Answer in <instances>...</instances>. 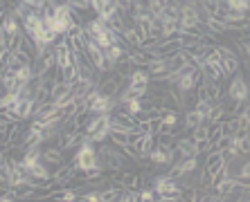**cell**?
<instances>
[{
	"mask_svg": "<svg viewBox=\"0 0 250 202\" xmlns=\"http://www.w3.org/2000/svg\"><path fill=\"white\" fill-rule=\"evenodd\" d=\"M75 168L79 173H90V171H97L102 168V162H99V153L93 146V142L88 137H83L79 150L75 153ZM104 171V168H102Z\"/></svg>",
	"mask_w": 250,
	"mask_h": 202,
	"instance_id": "obj_1",
	"label": "cell"
},
{
	"mask_svg": "<svg viewBox=\"0 0 250 202\" xmlns=\"http://www.w3.org/2000/svg\"><path fill=\"white\" fill-rule=\"evenodd\" d=\"M226 97L228 99H234V101H248V97H250V86L246 83V79H244V74H234L232 76V81H230V86L226 88Z\"/></svg>",
	"mask_w": 250,
	"mask_h": 202,
	"instance_id": "obj_2",
	"label": "cell"
},
{
	"mask_svg": "<svg viewBox=\"0 0 250 202\" xmlns=\"http://www.w3.org/2000/svg\"><path fill=\"white\" fill-rule=\"evenodd\" d=\"M153 191H156V196H167V193H183V186L176 184L174 178L171 175H158L153 178Z\"/></svg>",
	"mask_w": 250,
	"mask_h": 202,
	"instance_id": "obj_3",
	"label": "cell"
},
{
	"mask_svg": "<svg viewBox=\"0 0 250 202\" xmlns=\"http://www.w3.org/2000/svg\"><path fill=\"white\" fill-rule=\"evenodd\" d=\"M228 162H226V157H223V153L221 150H214V153H208V160H205V168H208L209 173L214 175V173H219L223 166H226Z\"/></svg>",
	"mask_w": 250,
	"mask_h": 202,
	"instance_id": "obj_4",
	"label": "cell"
},
{
	"mask_svg": "<svg viewBox=\"0 0 250 202\" xmlns=\"http://www.w3.org/2000/svg\"><path fill=\"white\" fill-rule=\"evenodd\" d=\"M205 121H208V115H205L203 110H198V108L187 110V115H185V126H187V130H194L196 126L205 124Z\"/></svg>",
	"mask_w": 250,
	"mask_h": 202,
	"instance_id": "obj_5",
	"label": "cell"
},
{
	"mask_svg": "<svg viewBox=\"0 0 250 202\" xmlns=\"http://www.w3.org/2000/svg\"><path fill=\"white\" fill-rule=\"evenodd\" d=\"M176 148L181 150L183 157H198V146L192 137H178V144Z\"/></svg>",
	"mask_w": 250,
	"mask_h": 202,
	"instance_id": "obj_6",
	"label": "cell"
},
{
	"mask_svg": "<svg viewBox=\"0 0 250 202\" xmlns=\"http://www.w3.org/2000/svg\"><path fill=\"white\" fill-rule=\"evenodd\" d=\"M250 25V18H246L244 14H230L226 27L228 29H246Z\"/></svg>",
	"mask_w": 250,
	"mask_h": 202,
	"instance_id": "obj_7",
	"label": "cell"
},
{
	"mask_svg": "<svg viewBox=\"0 0 250 202\" xmlns=\"http://www.w3.org/2000/svg\"><path fill=\"white\" fill-rule=\"evenodd\" d=\"M63 153L65 150L61 148V146H47V148H43V160L45 162H63Z\"/></svg>",
	"mask_w": 250,
	"mask_h": 202,
	"instance_id": "obj_8",
	"label": "cell"
},
{
	"mask_svg": "<svg viewBox=\"0 0 250 202\" xmlns=\"http://www.w3.org/2000/svg\"><path fill=\"white\" fill-rule=\"evenodd\" d=\"M198 101H201V97H198V90L194 88V90H187V92H183V108L192 110L198 106Z\"/></svg>",
	"mask_w": 250,
	"mask_h": 202,
	"instance_id": "obj_9",
	"label": "cell"
},
{
	"mask_svg": "<svg viewBox=\"0 0 250 202\" xmlns=\"http://www.w3.org/2000/svg\"><path fill=\"white\" fill-rule=\"evenodd\" d=\"M226 7L232 14H246V12H250V2H246V0H226Z\"/></svg>",
	"mask_w": 250,
	"mask_h": 202,
	"instance_id": "obj_10",
	"label": "cell"
},
{
	"mask_svg": "<svg viewBox=\"0 0 250 202\" xmlns=\"http://www.w3.org/2000/svg\"><path fill=\"white\" fill-rule=\"evenodd\" d=\"M189 137H192L194 142H198V139H208L209 137V121H205V124L196 126L194 130H189Z\"/></svg>",
	"mask_w": 250,
	"mask_h": 202,
	"instance_id": "obj_11",
	"label": "cell"
},
{
	"mask_svg": "<svg viewBox=\"0 0 250 202\" xmlns=\"http://www.w3.org/2000/svg\"><path fill=\"white\" fill-rule=\"evenodd\" d=\"M111 142H115L117 146H124L128 142V130H122V128H111Z\"/></svg>",
	"mask_w": 250,
	"mask_h": 202,
	"instance_id": "obj_12",
	"label": "cell"
},
{
	"mask_svg": "<svg viewBox=\"0 0 250 202\" xmlns=\"http://www.w3.org/2000/svg\"><path fill=\"white\" fill-rule=\"evenodd\" d=\"M79 200H83V202H104V193L102 191H97V189H93V191H82V196H79Z\"/></svg>",
	"mask_w": 250,
	"mask_h": 202,
	"instance_id": "obj_13",
	"label": "cell"
},
{
	"mask_svg": "<svg viewBox=\"0 0 250 202\" xmlns=\"http://www.w3.org/2000/svg\"><path fill=\"white\" fill-rule=\"evenodd\" d=\"M72 9H77V12L82 14V12H86L88 7H90V0H65Z\"/></svg>",
	"mask_w": 250,
	"mask_h": 202,
	"instance_id": "obj_14",
	"label": "cell"
},
{
	"mask_svg": "<svg viewBox=\"0 0 250 202\" xmlns=\"http://www.w3.org/2000/svg\"><path fill=\"white\" fill-rule=\"evenodd\" d=\"M140 200L142 202H151V200H158V196H156V191H153V186H149V189H140Z\"/></svg>",
	"mask_w": 250,
	"mask_h": 202,
	"instance_id": "obj_15",
	"label": "cell"
},
{
	"mask_svg": "<svg viewBox=\"0 0 250 202\" xmlns=\"http://www.w3.org/2000/svg\"><path fill=\"white\" fill-rule=\"evenodd\" d=\"M237 175H248V178H250V160L241 164V168H239V173H237Z\"/></svg>",
	"mask_w": 250,
	"mask_h": 202,
	"instance_id": "obj_16",
	"label": "cell"
},
{
	"mask_svg": "<svg viewBox=\"0 0 250 202\" xmlns=\"http://www.w3.org/2000/svg\"><path fill=\"white\" fill-rule=\"evenodd\" d=\"M244 43V50H246V56H248V63H250V40H241Z\"/></svg>",
	"mask_w": 250,
	"mask_h": 202,
	"instance_id": "obj_17",
	"label": "cell"
},
{
	"mask_svg": "<svg viewBox=\"0 0 250 202\" xmlns=\"http://www.w3.org/2000/svg\"><path fill=\"white\" fill-rule=\"evenodd\" d=\"M244 115L248 117V121H250V106H244Z\"/></svg>",
	"mask_w": 250,
	"mask_h": 202,
	"instance_id": "obj_18",
	"label": "cell"
},
{
	"mask_svg": "<svg viewBox=\"0 0 250 202\" xmlns=\"http://www.w3.org/2000/svg\"><path fill=\"white\" fill-rule=\"evenodd\" d=\"M246 2H250V0H246Z\"/></svg>",
	"mask_w": 250,
	"mask_h": 202,
	"instance_id": "obj_19",
	"label": "cell"
}]
</instances>
